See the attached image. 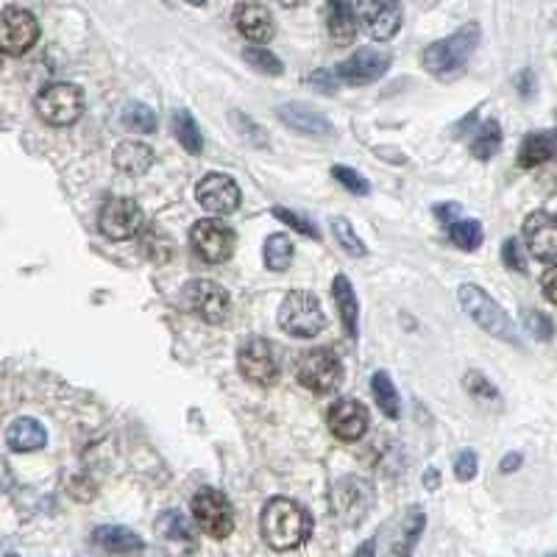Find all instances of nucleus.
<instances>
[{
  "mask_svg": "<svg viewBox=\"0 0 557 557\" xmlns=\"http://www.w3.org/2000/svg\"><path fill=\"white\" fill-rule=\"evenodd\" d=\"M449 237H452L454 246L463 248V251H477L485 240L480 221H454L449 226Z\"/></svg>",
  "mask_w": 557,
  "mask_h": 557,
  "instance_id": "34",
  "label": "nucleus"
},
{
  "mask_svg": "<svg viewBox=\"0 0 557 557\" xmlns=\"http://www.w3.org/2000/svg\"><path fill=\"white\" fill-rule=\"evenodd\" d=\"M457 298H460V307L466 310L468 318L480 326V329H485V332L496 337V340H505V343L519 346V332H516L513 318H510L482 287L463 285L457 290Z\"/></svg>",
  "mask_w": 557,
  "mask_h": 557,
  "instance_id": "3",
  "label": "nucleus"
},
{
  "mask_svg": "<svg viewBox=\"0 0 557 557\" xmlns=\"http://www.w3.org/2000/svg\"><path fill=\"white\" fill-rule=\"evenodd\" d=\"M466 388L477 402H499V390L493 388L488 376L477 374V371L466 374Z\"/></svg>",
  "mask_w": 557,
  "mask_h": 557,
  "instance_id": "40",
  "label": "nucleus"
},
{
  "mask_svg": "<svg viewBox=\"0 0 557 557\" xmlns=\"http://www.w3.org/2000/svg\"><path fill=\"white\" fill-rule=\"evenodd\" d=\"M187 3H190V6H204L207 0H187Z\"/></svg>",
  "mask_w": 557,
  "mask_h": 557,
  "instance_id": "52",
  "label": "nucleus"
},
{
  "mask_svg": "<svg viewBox=\"0 0 557 557\" xmlns=\"http://www.w3.org/2000/svg\"><path fill=\"white\" fill-rule=\"evenodd\" d=\"M296 379L312 393H335L343 382V363L337 360L335 351L312 349L298 357Z\"/></svg>",
  "mask_w": 557,
  "mask_h": 557,
  "instance_id": "6",
  "label": "nucleus"
},
{
  "mask_svg": "<svg viewBox=\"0 0 557 557\" xmlns=\"http://www.w3.org/2000/svg\"><path fill=\"white\" fill-rule=\"evenodd\" d=\"M371 502H374L371 488H368L363 480H357V477L340 480V485L335 488L337 516H340L343 524H349V527H357V524L365 519V513H368Z\"/></svg>",
  "mask_w": 557,
  "mask_h": 557,
  "instance_id": "17",
  "label": "nucleus"
},
{
  "mask_svg": "<svg viewBox=\"0 0 557 557\" xmlns=\"http://www.w3.org/2000/svg\"><path fill=\"white\" fill-rule=\"evenodd\" d=\"M195 198L215 218L218 215H232L240 207V187L226 173H209L207 179H201V184H198Z\"/></svg>",
  "mask_w": 557,
  "mask_h": 557,
  "instance_id": "14",
  "label": "nucleus"
},
{
  "mask_svg": "<svg viewBox=\"0 0 557 557\" xmlns=\"http://www.w3.org/2000/svg\"><path fill=\"white\" fill-rule=\"evenodd\" d=\"M6 557H20V555H6Z\"/></svg>",
  "mask_w": 557,
  "mask_h": 557,
  "instance_id": "54",
  "label": "nucleus"
},
{
  "mask_svg": "<svg viewBox=\"0 0 557 557\" xmlns=\"http://www.w3.org/2000/svg\"><path fill=\"white\" fill-rule=\"evenodd\" d=\"M527 329H530L535 340H549L552 337V321L546 318L544 312H527Z\"/></svg>",
  "mask_w": 557,
  "mask_h": 557,
  "instance_id": "43",
  "label": "nucleus"
},
{
  "mask_svg": "<svg viewBox=\"0 0 557 557\" xmlns=\"http://www.w3.org/2000/svg\"><path fill=\"white\" fill-rule=\"evenodd\" d=\"M243 59H246L248 65L254 67V70L265 73V76H282V73H285V65H282V59H279L276 53L265 51L262 45L246 48V51H243Z\"/></svg>",
  "mask_w": 557,
  "mask_h": 557,
  "instance_id": "35",
  "label": "nucleus"
},
{
  "mask_svg": "<svg viewBox=\"0 0 557 557\" xmlns=\"http://www.w3.org/2000/svg\"><path fill=\"white\" fill-rule=\"evenodd\" d=\"M84 112V92L76 84H51L37 95V115L48 126H73Z\"/></svg>",
  "mask_w": 557,
  "mask_h": 557,
  "instance_id": "8",
  "label": "nucleus"
},
{
  "mask_svg": "<svg viewBox=\"0 0 557 557\" xmlns=\"http://www.w3.org/2000/svg\"><path fill=\"white\" fill-rule=\"evenodd\" d=\"M115 165L129 176H143L154 165V151L145 143H120L115 148Z\"/></svg>",
  "mask_w": 557,
  "mask_h": 557,
  "instance_id": "27",
  "label": "nucleus"
},
{
  "mask_svg": "<svg viewBox=\"0 0 557 557\" xmlns=\"http://www.w3.org/2000/svg\"><path fill=\"white\" fill-rule=\"evenodd\" d=\"M193 248L198 251V257L207 262H226L232 260L234 254V229L229 223L218 221V218H204V221L193 223V232H190Z\"/></svg>",
  "mask_w": 557,
  "mask_h": 557,
  "instance_id": "11",
  "label": "nucleus"
},
{
  "mask_svg": "<svg viewBox=\"0 0 557 557\" xmlns=\"http://www.w3.org/2000/svg\"><path fill=\"white\" fill-rule=\"evenodd\" d=\"M460 209H463L460 204H438V207H435V215H438V221L452 226V223L460 218Z\"/></svg>",
  "mask_w": 557,
  "mask_h": 557,
  "instance_id": "46",
  "label": "nucleus"
},
{
  "mask_svg": "<svg viewBox=\"0 0 557 557\" xmlns=\"http://www.w3.org/2000/svg\"><path fill=\"white\" fill-rule=\"evenodd\" d=\"M39 39V23L34 14L20 6H9L0 12V51L9 56H23Z\"/></svg>",
  "mask_w": 557,
  "mask_h": 557,
  "instance_id": "10",
  "label": "nucleus"
},
{
  "mask_svg": "<svg viewBox=\"0 0 557 557\" xmlns=\"http://www.w3.org/2000/svg\"><path fill=\"white\" fill-rule=\"evenodd\" d=\"M170 129L176 134V140L182 143L184 151H190V154H201V151H204V134H201L195 117L190 115L187 109L173 112V117H170Z\"/></svg>",
  "mask_w": 557,
  "mask_h": 557,
  "instance_id": "29",
  "label": "nucleus"
},
{
  "mask_svg": "<svg viewBox=\"0 0 557 557\" xmlns=\"http://www.w3.org/2000/svg\"><path fill=\"white\" fill-rule=\"evenodd\" d=\"M502 262H505L510 271L527 273V257H524V251H521V243L516 240V237L505 240V246H502Z\"/></svg>",
  "mask_w": 557,
  "mask_h": 557,
  "instance_id": "42",
  "label": "nucleus"
},
{
  "mask_svg": "<svg viewBox=\"0 0 557 557\" xmlns=\"http://www.w3.org/2000/svg\"><path fill=\"white\" fill-rule=\"evenodd\" d=\"M232 123L234 129H237V134H240L248 145H254V148H265V145H268V131L262 129L260 123H254L248 115L232 112Z\"/></svg>",
  "mask_w": 557,
  "mask_h": 557,
  "instance_id": "37",
  "label": "nucleus"
},
{
  "mask_svg": "<svg viewBox=\"0 0 557 557\" xmlns=\"http://www.w3.org/2000/svg\"><path fill=\"white\" fill-rule=\"evenodd\" d=\"M0 67H3V51H0Z\"/></svg>",
  "mask_w": 557,
  "mask_h": 557,
  "instance_id": "53",
  "label": "nucleus"
},
{
  "mask_svg": "<svg viewBox=\"0 0 557 557\" xmlns=\"http://www.w3.org/2000/svg\"><path fill=\"white\" fill-rule=\"evenodd\" d=\"M477 452L474 449H463V452L457 454V460H454V477L460 482H471L477 477Z\"/></svg>",
  "mask_w": 557,
  "mask_h": 557,
  "instance_id": "41",
  "label": "nucleus"
},
{
  "mask_svg": "<svg viewBox=\"0 0 557 557\" xmlns=\"http://www.w3.org/2000/svg\"><path fill=\"white\" fill-rule=\"evenodd\" d=\"M557 154V134L552 131H535L521 140L519 165L521 168H538Z\"/></svg>",
  "mask_w": 557,
  "mask_h": 557,
  "instance_id": "25",
  "label": "nucleus"
},
{
  "mask_svg": "<svg viewBox=\"0 0 557 557\" xmlns=\"http://www.w3.org/2000/svg\"><path fill=\"white\" fill-rule=\"evenodd\" d=\"M6 443H9L12 452H39L48 443V432L34 418H17V421H12L9 432H6Z\"/></svg>",
  "mask_w": 557,
  "mask_h": 557,
  "instance_id": "22",
  "label": "nucleus"
},
{
  "mask_svg": "<svg viewBox=\"0 0 557 557\" xmlns=\"http://www.w3.org/2000/svg\"><path fill=\"white\" fill-rule=\"evenodd\" d=\"M279 117H282L285 126H290L298 134H307V137H329V134H335L332 123L310 104H285L279 109Z\"/></svg>",
  "mask_w": 557,
  "mask_h": 557,
  "instance_id": "20",
  "label": "nucleus"
},
{
  "mask_svg": "<svg viewBox=\"0 0 557 557\" xmlns=\"http://www.w3.org/2000/svg\"><path fill=\"white\" fill-rule=\"evenodd\" d=\"M424 485H427V491H435V488L441 485V471L427 468V474H424Z\"/></svg>",
  "mask_w": 557,
  "mask_h": 557,
  "instance_id": "50",
  "label": "nucleus"
},
{
  "mask_svg": "<svg viewBox=\"0 0 557 557\" xmlns=\"http://www.w3.org/2000/svg\"><path fill=\"white\" fill-rule=\"evenodd\" d=\"M234 26L240 28V34L254 45H265L273 39L271 12L262 3H254V0H246L234 9Z\"/></svg>",
  "mask_w": 557,
  "mask_h": 557,
  "instance_id": "19",
  "label": "nucleus"
},
{
  "mask_svg": "<svg viewBox=\"0 0 557 557\" xmlns=\"http://www.w3.org/2000/svg\"><path fill=\"white\" fill-rule=\"evenodd\" d=\"M193 519L209 538L221 541L234 530V507L229 496L215 488H201L193 496Z\"/></svg>",
  "mask_w": 557,
  "mask_h": 557,
  "instance_id": "7",
  "label": "nucleus"
},
{
  "mask_svg": "<svg viewBox=\"0 0 557 557\" xmlns=\"http://www.w3.org/2000/svg\"><path fill=\"white\" fill-rule=\"evenodd\" d=\"M357 14L376 42H388L402 28V0H360Z\"/></svg>",
  "mask_w": 557,
  "mask_h": 557,
  "instance_id": "13",
  "label": "nucleus"
},
{
  "mask_svg": "<svg viewBox=\"0 0 557 557\" xmlns=\"http://www.w3.org/2000/svg\"><path fill=\"white\" fill-rule=\"evenodd\" d=\"M260 527L265 544L276 552L298 549L301 544H307L312 535L310 513L301 505H296L293 499H285V496H276L265 505Z\"/></svg>",
  "mask_w": 557,
  "mask_h": 557,
  "instance_id": "1",
  "label": "nucleus"
},
{
  "mask_svg": "<svg viewBox=\"0 0 557 557\" xmlns=\"http://www.w3.org/2000/svg\"><path fill=\"white\" fill-rule=\"evenodd\" d=\"M329 429L335 435L337 441L354 443L360 441L368 429V410H365L363 402L357 399H340L329 407Z\"/></svg>",
  "mask_w": 557,
  "mask_h": 557,
  "instance_id": "16",
  "label": "nucleus"
},
{
  "mask_svg": "<svg viewBox=\"0 0 557 557\" xmlns=\"http://www.w3.org/2000/svg\"><path fill=\"white\" fill-rule=\"evenodd\" d=\"M12 485H14L12 468H9V463H6V457H0V493L12 491Z\"/></svg>",
  "mask_w": 557,
  "mask_h": 557,
  "instance_id": "47",
  "label": "nucleus"
},
{
  "mask_svg": "<svg viewBox=\"0 0 557 557\" xmlns=\"http://www.w3.org/2000/svg\"><path fill=\"white\" fill-rule=\"evenodd\" d=\"M332 296H335L337 312H340V321L346 326V332L351 337L360 335V304L354 296V285L349 282V276L337 273L335 282H332Z\"/></svg>",
  "mask_w": 557,
  "mask_h": 557,
  "instance_id": "24",
  "label": "nucleus"
},
{
  "mask_svg": "<svg viewBox=\"0 0 557 557\" xmlns=\"http://www.w3.org/2000/svg\"><path fill=\"white\" fill-rule=\"evenodd\" d=\"M332 176H335L337 182L343 184L349 193L360 195V198H365V195L371 193V184H368V179H365L363 173H357L354 168H346V165H337V168H332Z\"/></svg>",
  "mask_w": 557,
  "mask_h": 557,
  "instance_id": "38",
  "label": "nucleus"
},
{
  "mask_svg": "<svg viewBox=\"0 0 557 557\" xmlns=\"http://www.w3.org/2000/svg\"><path fill=\"white\" fill-rule=\"evenodd\" d=\"M332 234H335V240L346 254H351V257H365V243L357 237L354 226L346 218H332Z\"/></svg>",
  "mask_w": 557,
  "mask_h": 557,
  "instance_id": "36",
  "label": "nucleus"
},
{
  "mask_svg": "<svg viewBox=\"0 0 557 557\" xmlns=\"http://www.w3.org/2000/svg\"><path fill=\"white\" fill-rule=\"evenodd\" d=\"M390 67V53L376 51V48H363V51L351 53L346 62L337 65V78L346 81L351 87H363L376 78H382Z\"/></svg>",
  "mask_w": 557,
  "mask_h": 557,
  "instance_id": "15",
  "label": "nucleus"
},
{
  "mask_svg": "<svg viewBox=\"0 0 557 557\" xmlns=\"http://www.w3.org/2000/svg\"><path fill=\"white\" fill-rule=\"evenodd\" d=\"M237 365H240V371H243L248 382L265 385V388L276 385L279 376H282L279 351L265 337H248V340H243V346L237 349Z\"/></svg>",
  "mask_w": 557,
  "mask_h": 557,
  "instance_id": "5",
  "label": "nucleus"
},
{
  "mask_svg": "<svg viewBox=\"0 0 557 557\" xmlns=\"http://www.w3.org/2000/svg\"><path fill=\"white\" fill-rule=\"evenodd\" d=\"M92 544L101 546L109 555H120V557H134L143 555L145 552V541L129 527H117V524H106V527H98L92 532Z\"/></svg>",
  "mask_w": 557,
  "mask_h": 557,
  "instance_id": "21",
  "label": "nucleus"
},
{
  "mask_svg": "<svg viewBox=\"0 0 557 557\" xmlns=\"http://www.w3.org/2000/svg\"><path fill=\"white\" fill-rule=\"evenodd\" d=\"M371 393H374V402L382 413L388 415V418H399V413H402V399H399V390L393 385V379L385 371H376L371 376Z\"/></svg>",
  "mask_w": 557,
  "mask_h": 557,
  "instance_id": "30",
  "label": "nucleus"
},
{
  "mask_svg": "<svg viewBox=\"0 0 557 557\" xmlns=\"http://www.w3.org/2000/svg\"><path fill=\"white\" fill-rule=\"evenodd\" d=\"M326 318L321 310V301L304 293V290H293L279 307V326L282 332L290 337H315L324 329Z\"/></svg>",
  "mask_w": 557,
  "mask_h": 557,
  "instance_id": "4",
  "label": "nucleus"
},
{
  "mask_svg": "<svg viewBox=\"0 0 557 557\" xmlns=\"http://www.w3.org/2000/svg\"><path fill=\"white\" fill-rule=\"evenodd\" d=\"M156 535H159L165 544L190 546L195 541L193 524H190V519H184L182 510H168V513H162L159 521H156Z\"/></svg>",
  "mask_w": 557,
  "mask_h": 557,
  "instance_id": "28",
  "label": "nucleus"
},
{
  "mask_svg": "<svg viewBox=\"0 0 557 557\" xmlns=\"http://www.w3.org/2000/svg\"><path fill=\"white\" fill-rule=\"evenodd\" d=\"M521 460H524V457H521L519 452L507 454L505 460H502V463H499V471H502V474H510V471H516V468L521 466Z\"/></svg>",
  "mask_w": 557,
  "mask_h": 557,
  "instance_id": "48",
  "label": "nucleus"
},
{
  "mask_svg": "<svg viewBox=\"0 0 557 557\" xmlns=\"http://www.w3.org/2000/svg\"><path fill=\"white\" fill-rule=\"evenodd\" d=\"M480 37V26L477 23H468L460 31H454L452 37L432 42L427 51H424V56H421V65L435 78L452 81V78H457L466 70L471 56L477 51V45H480Z\"/></svg>",
  "mask_w": 557,
  "mask_h": 557,
  "instance_id": "2",
  "label": "nucleus"
},
{
  "mask_svg": "<svg viewBox=\"0 0 557 557\" xmlns=\"http://www.w3.org/2000/svg\"><path fill=\"white\" fill-rule=\"evenodd\" d=\"M279 3H282V6H287V9H293V6H301L304 0H279Z\"/></svg>",
  "mask_w": 557,
  "mask_h": 557,
  "instance_id": "51",
  "label": "nucleus"
},
{
  "mask_svg": "<svg viewBox=\"0 0 557 557\" xmlns=\"http://www.w3.org/2000/svg\"><path fill=\"white\" fill-rule=\"evenodd\" d=\"M120 126L134 134H154L156 131V112L145 104H129L120 112Z\"/></svg>",
  "mask_w": 557,
  "mask_h": 557,
  "instance_id": "33",
  "label": "nucleus"
},
{
  "mask_svg": "<svg viewBox=\"0 0 557 557\" xmlns=\"http://www.w3.org/2000/svg\"><path fill=\"white\" fill-rule=\"evenodd\" d=\"M541 287H544L546 298L552 301V304H557V265H549L544 271V276H541Z\"/></svg>",
  "mask_w": 557,
  "mask_h": 557,
  "instance_id": "45",
  "label": "nucleus"
},
{
  "mask_svg": "<svg viewBox=\"0 0 557 557\" xmlns=\"http://www.w3.org/2000/svg\"><path fill=\"white\" fill-rule=\"evenodd\" d=\"M499 148H502V126L496 120H485L471 140V154L485 162V159L499 154Z\"/></svg>",
  "mask_w": 557,
  "mask_h": 557,
  "instance_id": "32",
  "label": "nucleus"
},
{
  "mask_svg": "<svg viewBox=\"0 0 557 557\" xmlns=\"http://www.w3.org/2000/svg\"><path fill=\"white\" fill-rule=\"evenodd\" d=\"M293 240L287 234H271L265 240V248H262V257H265V268L268 271H287L293 265Z\"/></svg>",
  "mask_w": 557,
  "mask_h": 557,
  "instance_id": "31",
  "label": "nucleus"
},
{
  "mask_svg": "<svg viewBox=\"0 0 557 557\" xmlns=\"http://www.w3.org/2000/svg\"><path fill=\"white\" fill-rule=\"evenodd\" d=\"M182 304L184 310L204 318L207 324H223L229 310H232L229 290L218 282H209V279H198V282L184 285Z\"/></svg>",
  "mask_w": 557,
  "mask_h": 557,
  "instance_id": "9",
  "label": "nucleus"
},
{
  "mask_svg": "<svg viewBox=\"0 0 557 557\" xmlns=\"http://www.w3.org/2000/svg\"><path fill=\"white\" fill-rule=\"evenodd\" d=\"M326 26H329V37L335 39L337 45H349L351 39L357 37V12L351 0H329Z\"/></svg>",
  "mask_w": 557,
  "mask_h": 557,
  "instance_id": "23",
  "label": "nucleus"
},
{
  "mask_svg": "<svg viewBox=\"0 0 557 557\" xmlns=\"http://www.w3.org/2000/svg\"><path fill=\"white\" fill-rule=\"evenodd\" d=\"M524 240L538 260H557V218L552 212H532L524 221Z\"/></svg>",
  "mask_w": 557,
  "mask_h": 557,
  "instance_id": "18",
  "label": "nucleus"
},
{
  "mask_svg": "<svg viewBox=\"0 0 557 557\" xmlns=\"http://www.w3.org/2000/svg\"><path fill=\"white\" fill-rule=\"evenodd\" d=\"M424 524H427V516H424V510H407V516H404L402 527L396 532V538H393V544H390V557H410L413 555L415 544H418V538H421V532H424Z\"/></svg>",
  "mask_w": 557,
  "mask_h": 557,
  "instance_id": "26",
  "label": "nucleus"
},
{
  "mask_svg": "<svg viewBox=\"0 0 557 557\" xmlns=\"http://www.w3.org/2000/svg\"><path fill=\"white\" fill-rule=\"evenodd\" d=\"M273 218H279V221L285 223V226H290V229H296L298 234H307V237H312V240H318L321 237V232L315 229V223L307 221V218H301V215H296L293 209H285V207H273Z\"/></svg>",
  "mask_w": 557,
  "mask_h": 557,
  "instance_id": "39",
  "label": "nucleus"
},
{
  "mask_svg": "<svg viewBox=\"0 0 557 557\" xmlns=\"http://www.w3.org/2000/svg\"><path fill=\"white\" fill-rule=\"evenodd\" d=\"M555 134H557V131H555Z\"/></svg>",
  "mask_w": 557,
  "mask_h": 557,
  "instance_id": "55",
  "label": "nucleus"
},
{
  "mask_svg": "<svg viewBox=\"0 0 557 557\" xmlns=\"http://www.w3.org/2000/svg\"><path fill=\"white\" fill-rule=\"evenodd\" d=\"M351 557H376V541L371 538V541H363V544L354 549V555Z\"/></svg>",
  "mask_w": 557,
  "mask_h": 557,
  "instance_id": "49",
  "label": "nucleus"
},
{
  "mask_svg": "<svg viewBox=\"0 0 557 557\" xmlns=\"http://www.w3.org/2000/svg\"><path fill=\"white\" fill-rule=\"evenodd\" d=\"M307 84H310L312 90H318V92H332L337 90V76L335 73H329V70H315L310 78H307Z\"/></svg>",
  "mask_w": 557,
  "mask_h": 557,
  "instance_id": "44",
  "label": "nucleus"
},
{
  "mask_svg": "<svg viewBox=\"0 0 557 557\" xmlns=\"http://www.w3.org/2000/svg\"><path fill=\"white\" fill-rule=\"evenodd\" d=\"M145 215L140 204L134 198H109L101 209V232L109 240H131L137 234H143Z\"/></svg>",
  "mask_w": 557,
  "mask_h": 557,
  "instance_id": "12",
  "label": "nucleus"
}]
</instances>
